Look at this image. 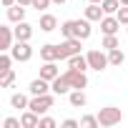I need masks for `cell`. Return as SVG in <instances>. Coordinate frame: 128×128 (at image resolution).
Masks as SVG:
<instances>
[{
	"mask_svg": "<svg viewBox=\"0 0 128 128\" xmlns=\"http://www.w3.org/2000/svg\"><path fill=\"white\" fill-rule=\"evenodd\" d=\"M98 120H100L103 128H110V126H118V123L123 120V113H120V108H116V106H106V108L98 110Z\"/></svg>",
	"mask_w": 128,
	"mask_h": 128,
	"instance_id": "obj_1",
	"label": "cell"
},
{
	"mask_svg": "<svg viewBox=\"0 0 128 128\" xmlns=\"http://www.w3.org/2000/svg\"><path fill=\"white\" fill-rule=\"evenodd\" d=\"M10 55H13V60H18V63H28V60L33 58L30 40H15L13 48H10Z\"/></svg>",
	"mask_w": 128,
	"mask_h": 128,
	"instance_id": "obj_2",
	"label": "cell"
},
{
	"mask_svg": "<svg viewBox=\"0 0 128 128\" xmlns=\"http://www.w3.org/2000/svg\"><path fill=\"white\" fill-rule=\"evenodd\" d=\"M53 103H55V96H50V93H43V96H33L30 98V110H35L38 116H43V113H48L50 108H53Z\"/></svg>",
	"mask_w": 128,
	"mask_h": 128,
	"instance_id": "obj_3",
	"label": "cell"
},
{
	"mask_svg": "<svg viewBox=\"0 0 128 128\" xmlns=\"http://www.w3.org/2000/svg\"><path fill=\"white\" fill-rule=\"evenodd\" d=\"M83 40L80 38H66L60 45H58V50H60V60H68V58H73V55H78L80 53V45Z\"/></svg>",
	"mask_w": 128,
	"mask_h": 128,
	"instance_id": "obj_4",
	"label": "cell"
},
{
	"mask_svg": "<svg viewBox=\"0 0 128 128\" xmlns=\"http://www.w3.org/2000/svg\"><path fill=\"white\" fill-rule=\"evenodd\" d=\"M86 58H88V66H90L93 70H98V73H100V70H106V68L110 66V63H108V55H106L103 50H96V48H93V50H88V53H86Z\"/></svg>",
	"mask_w": 128,
	"mask_h": 128,
	"instance_id": "obj_5",
	"label": "cell"
},
{
	"mask_svg": "<svg viewBox=\"0 0 128 128\" xmlns=\"http://www.w3.org/2000/svg\"><path fill=\"white\" fill-rule=\"evenodd\" d=\"M66 78L70 80V86H73V88H80V90H83V88L88 86L86 70H76V68H68V70H66Z\"/></svg>",
	"mask_w": 128,
	"mask_h": 128,
	"instance_id": "obj_6",
	"label": "cell"
},
{
	"mask_svg": "<svg viewBox=\"0 0 128 128\" xmlns=\"http://www.w3.org/2000/svg\"><path fill=\"white\" fill-rule=\"evenodd\" d=\"M50 88H53V93H55V96H66V93H70V90H73V86H70V80L66 78V73L58 76L55 80H50Z\"/></svg>",
	"mask_w": 128,
	"mask_h": 128,
	"instance_id": "obj_7",
	"label": "cell"
},
{
	"mask_svg": "<svg viewBox=\"0 0 128 128\" xmlns=\"http://www.w3.org/2000/svg\"><path fill=\"white\" fill-rule=\"evenodd\" d=\"M118 28H120V20H118L116 15H103V20H100V30H103V35H116Z\"/></svg>",
	"mask_w": 128,
	"mask_h": 128,
	"instance_id": "obj_8",
	"label": "cell"
},
{
	"mask_svg": "<svg viewBox=\"0 0 128 128\" xmlns=\"http://www.w3.org/2000/svg\"><path fill=\"white\" fill-rule=\"evenodd\" d=\"M15 43V30L10 25H3L0 28V50H10Z\"/></svg>",
	"mask_w": 128,
	"mask_h": 128,
	"instance_id": "obj_9",
	"label": "cell"
},
{
	"mask_svg": "<svg viewBox=\"0 0 128 128\" xmlns=\"http://www.w3.org/2000/svg\"><path fill=\"white\" fill-rule=\"evenodd\" d=\"M53 88H50V80H45V78H35L30 86H28V93L30 96H43V93H50Z\"/></svg>",
	"mask_w": 128,
	"mask_h": 128,
	"instance_id": "obj_10",
	"label": "cell"
},
{
	"mask_svg": "<svg viewBox=\"0 0 128 128\" xmlns=\"http://www.w3.org/2000/svg\"><path fill=\"white\" fill-rule=\"evenodd\" d=\"M20 120H23V128H40V116L30 108H25L20 113Z\"/></svg>",
	"mask_w": 128,
	"mask_h": 128,
	"instance_id": "obj_11",
	"label": "cell"
},
{
	"mask_svg": "<svg viewBox=\"0 0 128 128\" xmlns=\"http://www.w3.org/2000/svg\"><path fill=\"white\" fill-rule=\"evenodd\" d=\"M58 76H60V68L55 66V60H45L43 68H40V78H45V80H55Z\"/></svg>",
	"mask_w": 128,
	"mask_h": 128,
	"instance_id": "obj_12",
	"label": "cell"
},
{
	"mask_svg": "<svg viewBox=\"0 0 128 128\" xmlns=\"http://www.w3.org/2000/svg\"><path fill=\"white\" fill-rule=\"evenodd\" d=\"M15 40H30L33 38V25L30 23H25V20H20V23H15Z\"/></svg>",
	"mask_w": 128,
	"mask_h": 128,
	"instance_id": "obj_13",
	"label": "cell"
},
{
	"mask_svg": "<svg viewBox=\"0 0 128 128\" xmlns=\"http://www.w3.org/2000/svg\"><path fill=\"white\" fill-rule=\"evenodd\" d=\"M103 15H106V13H103V5H100V3H88V8H86V18H88L90 23H96V20L100 23Z\"/></svg>",
	"mask_w": 128,
	"mask_h": 128,
	"instance_id": "obj_14",
	"label": "cell"
},
{
	"mask_svg": "<svg viewBox=\"0 0 128 128\" xmlns=\"http://www.w3.org/2000/svg\"><path fill=\"white\" fill-rule=\"evenodd\" d=\"M90 33H93V28H90V20H88V18H83V20H76V38H80V40H88V38H90Z\"/></svg>",
	"mask_w": 128,
	"mask_h": 128,
	"instance_id": "obj_15",
	"label": "cell"
},
{
	"mask_svg": "<svg viewBox=\"0 0 128 128\" xmlns=\"http://www.w3.org/2000/svg\"><path fill=\"white\" fill-rule=\"evenodd\" d=\"M68 103H70L73 108H83V106L88 103V96H86L80 88H73V90L68 93Z\"/></svg>",
	"mask_w": 128,
	"mask_h": 128,
	"instance_id": "obj_16",
	"label": "cell"
},
{
	"mask_svg": "<svg viewBox=\"0 0 128 128\" xmlns=\"http://www.w3.org/2000/svg\"><path fill=\"white\" fill-rule=\"evenodd\" d=\"M40 58H43V60H60V50H58V45H53V43L40 45Z\"/></svg>",
	"mask_w": 128,
	"mask_h": 128,
	"instance_id": "obj_17",
	"label": "cell"
},
{
	"mask_svg": "<svg viewBox=\"0 0 128 128\" xmlns=\"http://www.w3.org/2000/svg\"><path fill=\"white\" fill-rule=\"evenodd\" d=\"M8 20H10V23H20V20H25V5H20V3L10 5V8H8Z\"/></svg>",
	"mask_w": 128,
	"mask_h": 128,
	"instance_id": "obj_18",
	"label": "cell"
},
{
	"mask_svg": "<svg viewBox=\"0 0 128 128\" xmlns=\"http://www.w3.org/2000/svg\"><path fill=\"white\" fill-rule=\"evenodd\" d=\"M55 28H58V18H55V15H50V13L40 15V30H43V33H53Z\"/></svg>",
	"mask_w": 128,
	"mask_h": 128,
	"instance_id": "obj_19",
	"label": "cell"
},
{
	"mask_svg": "<svg viewBox=\"0 0 128 128\" xmlns=\"http://www.w3.org/2000/svg\"><path fill=\"white\" fill-rule=\"evenodd\" d=\"M68 68H76V70H88L90 66H88V58L86 55H73V58H68Z\"/></svg>",
	"mask_w": 128,
	"mask_h": 128,
	"instance_id": "obj_20",
	"label": "cell"
},
{
	"mask_svg": "<svg viewBox=\"0 0 128 128\" xmlns=\"http://www.w3.org/2000/svg\"><path fill=\"white\" fill-rule=\"evenodd\" d=\"M10 106H13V108H18V110H23V108H28V106H30V98H28V96H23V93H13V96H10Z\"/></svg>",
	"mask_w": 128,
	"mask_h": 128,
	"instance_id": "obj_21",
	"label": "cell"
},
{
	"mask_svg": "<svg viewBox=\"0 0 128 128\" xmlns=\"http://www.w3.org/2000/svg\"><path fill=\"white\" fill-rule=\"evenodd\" d=\"M123 60H126V53H123L120 48L108 50V63H110V66H123Z\"/></svg>",
	"mask_w": 128,
	"mask_h": 128,
	"instance_id": "obj_22",
	"label": "cell"
},
{
	"mask_svg": "<svg viewBox=\"0 0 128 128\" xmlns=\"http://www.w3.org/2000/svg\"><path fill=\"white\" fill-rule=\"evenodd\" d=\"M13 83H15V70H13V68L0 73V88H10Z\"/></svg>",
	"mask_w": 128,
	"mask_h": 128,
	"instance_id": "obj_23",
	"label": "cell"
},
{
	"mask_svg": "<svg viewBox=\"0 0 128 128\" xmlns=\"http://www.w3.org/2000/svg\"><path fill=\"white\" fill-rule=\"evenodd\" d=\"M100 5H103V13L106 15H116L118 8H120V0H103Z\"/></svg>",
	"mask_w": 128,
	"mask_h": 128,
	"instance_id": "obj_24",
	"label": "cell"
},
{
	"mask_svg": "<svg viewBox=\"0 0 128 128\" xmlns=\"http://www.w3.org/2000/svg\"><path fill=\"white\" fill-rule=\"evenodd\" d=\"M60 33H63V38H76V20H66L60 25Z\"/></svg>",
	"mask_w": 128,
	"mask_h": 128,
	"instance_id": "obj_25",
	"label": "cell"
},
{
	"mask_svg": "<svg viewBox=\"0 0 128 128\" xmlns=\"http://www.w3.org/2000/svg\"><path fill=\"white\" fill-rule=\"evenodd\" d=\"M98 126H100L98 116H83L80 118V128H98Z\"/></svg>",
	"mask_w": 128,
	"mask_h": 128,
	"instance_id": "obj_26",
	"label": "cell"
},
{
	"mask_svg": "<svg viewBox=\"0 0 128 128\" xmlns=\"http://www.w3.org/2000/svg\"><path fill=\"white\" fill-rule=\"evenodd\" d=\"M10 63H13V55H10L8 50H3V53H0V73H3V70H10Z\"/></svg>",
	"mask_w": 128,
	"mask_h": 128,
	"instance_id": "obj_27",
	"label": "cell"
},
{
	"mask_svg": "<svg viewBox=\"0 0 128 128\" xmlns=\"http://www.w3.org/2000/svg\"><path fill=\"white\" fill-rule=\"evenodd\" d=\"M106 50H113V48H120V43H118V38L116 35H103V43H100Z\"/></svg>",
	"mask_w": 128,
	"mask_h": 128,
	"instance_id": "obj_28",
	"label": "cell"
},
{
	"mask_svg": "<svg viewBox=\"0 0 128 128\" xmlns=\"http://www.w3.org/2000/svg\"><path fill=\"white\" fill-rule=\"evenodd\" d=\"M116 18L120 20V25H128V5H120L118 13H116Z\"/></svg>",
	"mask_w": 128,
	"mask_h": 128,
	"instance_id": "obj_29",
	"label": "cell"
},
{
	"mask_svg": "<svg viewBox=\"0 0 128 128\" xmlns=\"http://www.w3.org/2000/svg\"><path fill=\"white\" fill-rule=\"evenodd\" d=\"M3 128H23V120L20 118H5Z\"/></svg>",
	"mask_w": 128,
	"mask_h": 128,
	"instance_id": "obj_30",
	"label": "cell"
},
{
	"mask_svg": "<svg viewBox=\"0 0 128 128\" xmlns=\"http://www.w3.org/2000/svg\"><path fill=\"white\" fill-rule=\"evenodd\" d=\"M50 3H53V0H33V5H30V8H35L38 13H43V10H45Z\"/></svg>",
	"mask_w": 128,
	"mask_h": 128,
	"instance_id": "obj_31",
	"label": "cell"
},
{
	"mask_svg": "<svg viewBox=\"0 0 128 128\" xmlns=\"http://www.w3.org/2000/svg\"><path fill=\"white\" fill-rule=\"evenodd\" d=\"M40 128H55V118L43 116V118H40Z\"/></svg>",
	"mask_w": 128,
	"mask_h": 128,
	"instance_id": "obj_32",
	"label": "cell"
},
{
	"mask_svg": "<svg viewBox=\"0 0 128 128\" xmlns=\"http://www.w3.org/2000/svg\"><path fill=\"white\" fill-rule=\"evenodd\" d=\"M60 126H63V128H78V126H80V120H76V118H66Z\"/></svg>",
	"mask_w": 128,
	"mask_h": 128,
	"instance_id": "obj_33",
	"label": "cell"
},
{
	"mask_svg": "<svg viewBox=\"0 0 128 128\" xmlns=\"http://www.w3.org/2000/svg\"><path fill=\"white\" fill-rule=\"evenodd\" d=\"M18 0H3V8H10V5H15Z\"/></svg>",
	"mask_w": 128,
	"mask_h": 128,
	"instance_id": "obj_34",
	"label": "cell"
},
{
	"mask_svg": "<svg viewBox=\"0 0 128 128\" xmlns=\"http://www.w3.org/2000/svg\"><path fill=\"white\" fill-rule=\"evenodd\" d=\"M18 3H20V5H25V8H30V5H33V0H18Z\"/></svg>",
	"mask_w": 128,
	"mask_h": 128,
	"instance_id": "obj_35",
	"label": "cell"
},
{
	"mask_svg": "<svg viewBox=\"0 0 128 128\" xmlns=\"http://www.w3.org/2000/svg\"><path fill=\"white\" fill-rule=\"evenodd\" d=\"M53 3H55V5H63V3H68V0H53Z\"/></svg>",
	"mask_w": 128,
	"mask_h": 128,
	"instance_id": "obj_36",
	"label": "cell"
},
{
	"mask_svg": "<svg viewBox=\"0 0 128 128\" xmlns=\"http://www.w3.org/2000/svg\"><path fill=\"white\" fill-rule=\"evenodd\" d=\"M88 3H103V0H88Z\"/></svg>",
	"mask_w": 128,
	"mask_h": 128,
	"instance_id": "obj_37",
	"label": "cell"
},
{
	"mask_svg": "<svg viewBox=\"0 0 128 128\" xmlns=\"http://www.w3.org/2000/svg\"><path fill=\"white\" fill-rule=\"evenodd\" d=\"M120 5H128V0H120Z\"/></svg>",
	"mask_w": 128,
	"mask_h": 128,
	"instance_id": "obj_38",
	"label": "cell"
}]
</instances>
